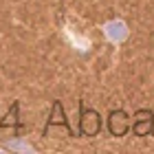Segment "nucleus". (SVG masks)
<instances>
[{"mask_svg":"<svg viewBox=\"0 0 154 154\" xmlns=\"http://www.w3.org/2000/svg\"><path fill=\"white\" fill-rule=\"evenodd\" d=\"M44 137H48V139H71L73 137V130L68 125L62 101H53L51 115H48V121L44 125Z\"/></svg>","mask_w":154,"mask_h":154,"instance_id":"1","label":"nucleus"},{"mask_svg":"<svg viewBox=\"0 0 154 154\" xmlns=\"http://www.w3.org/2000/svg\"><path fill=\"white\" fill-rule=\"evenodd\" d=\"M101 115L97 112L95 108L88 106H79V132L84 137H97L101 132Z\"/></svg>","mask_w":154,"mask_h":154,"instance_id":"2","label":"nucleus"},{"mask_svg":"<svg viewBox=\"0 0 154 154\" xmlns=\"http://www.w3.org/2000/svg\"><path fill=\"white\" fill-rule=\"evenodd\" d=\"M130 130L137 137H152L154 134V112L148 108L137 110L134 117L130 119Z\"/></svg>","mask_w":154,"mask_h":154,"instance_id":"3","label":"nucleus"},{"mask_svg":"<svg viewBox=\"0 0 154 154\" xmlns=\"http://www.w3.org/2000/svg\"><path fill=\"white\" fill-rule=\"evenodd\" d=\"M108 132L112 137H125L130 132V115L123 108L110 110L108 115Z\"/></svg>","mask_w":154,"mask_h":154,"instance_id":"4","label":"nucleus"},{"mask_svg":"<svg viewBox=\"0 0 154 154\" xmlns=\"http://www.w3.org/2000/svg\"><path fill=\"white\" fill-rule=\"evenodd\" d=\"M18 110H20V103L13 101V103H11V110L5 115L2 121H0V128H2V130H5V128H20L22 123H20V119H18Z\"/></svg>","mask_w":154,"mask_h":154,"instance_id":"5","label":"nucleus"},{"mask_svg":"<svg viewBox=\"0 0 154 154\" xmlns=\"http://www.w3.org/2000/svg\"><path fill=\"white\" fill-rule=\"evenodd\" d=\"M106 29H108V38H110V40H115V42H119V40H123V38H125L123 24H119V22H117V24H115V22H110Z\"/></svg>","mask_w":154,"mask_h":154,"instance_id":"6","label":"nucleus"},{"mask_svg":"<svg viewBox=\"0 0 154 154\" xmlns=\"http://www.w3.org/2000/svg\"><path fill=\"white\" fill-rule=\"evenodd\" d=\"M7 148H16V150H35V148H31V145L18 143V141H9V143H7Z\"/></svg>","mask_w":154,"mask_h":154,"instance_id":"7","label":"nucleus"}]
</instances>
